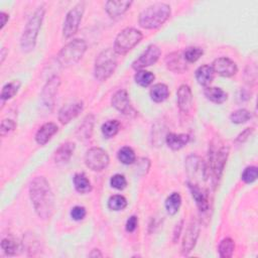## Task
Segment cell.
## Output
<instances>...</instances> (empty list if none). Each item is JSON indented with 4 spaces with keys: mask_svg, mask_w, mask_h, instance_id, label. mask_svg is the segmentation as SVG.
Masks as SVG:
<instances>
[{
    "mask_svg": "<svg viewBox=\"0 0 258 258\" xmlns=\"http://www.w3.org/2000/svg\"><path fill=\"white\" fill-rule=\"evenodd\" d=\"M229 156V147L226 145H222L219 148H215L213 145L209 151V167L208 172L211 170L212 179L214 185L216 186L218 181L220 180L227 159Z\"/></svg>",
    "mask_w": 258,
    "mask_h": 258,
    "instance_id": "obj_6",
    "label": "cell"
},
{
    "mask_svg": "<svg viewBox=\"0 0 258 258\" xmlns=\"http://www.w3.org/2000/svg\"><path fill=\"white\" fill-rule=\"evenodd\" d=\"M150 98L155 103H161L165 101L169 96V89L165 84L157 83L153 85L149 92Z\"/></svg>",
    "mask_w": 258,
    "mask_h": 258,
    "instance_id": "obj_28",
    "label": "cell"
},
{
    "mask_svg": "<svg viewBox=\"0 0 258 258\" xmlns=\"http://www.w3.org/2000/svg\"><path fill=\"white\" fill-rule=\"evenodd\" d=\"M76 149V145L74 142H66L62 143L54 152L53 159L56 164H64L68 163L71 159V157L74 154V151Z\"/></svg>",
    "mask_w": 258,
    "mask_h": 258,
    "instance_id": "obj_22",
    "label": "cell"
},
{
    "mask_svg": "<svg viewBox=\"0 0 258 258\" xmlns=\"http://www.w3.org/2000/svg\"><path fill=\"white\" fill-rule=\"evenodd\" d=\"M58 131V127L53 122H47L44 123L39 127L37 132L35 133V141L39 145L46 144L54 134H56Z\"/></svg>",
    "mask_w": 258,
    "mask_h": 258,
    "instance_id": "obj_21",
    "label": "cell"
},
{
    "mask_svg": "<svg viewBox=\"0 0 258 258\" xmlns=\"http://www.w3.org/2000/svg\"><path fill=\"white\" fill-rule=\"evenodd\" d=\"M87 50V42L84 39H74L67 43L57 53L56 60L62 68H68L77 63Z\"/></svg>",
    "mask_w": 258,
    "mask_h": 258,
    "instance_id": "obj_5",
    "label": "cell"
},
{
    "mask_svg": "<svg viewBox=\"0 0 258 258\" xmlns=\"http://www.w3.org/2000/svg\"><path fill=\"white\" fill-rule=\"evenodd\" d=\"M20 86H21V83L16 80L4 85L2 88V91H1V95H0L2 103L12 99L18 93Z\"/></svg>",
    "mask_w": 258,
    "mask_h": 258,
    "instance_id": "obj_30",
    "label": "cell"
},
{
    "mask_svg": "<svg viewBox=\"0 0 258 258\" xmlns=\"http://www.w3.org/2000/svg\"><path fill=\"white\" fill-rule=\"evenodd\" d=\"M252 117V114L247 109H238L231 113L230 120L234 124H244L248 122Z\"/></svg>",
    "mask_w": 258,
    "mask_h": 258,
    "instance_id": "obj_37",
    "label": "cell"
},
{
    "mask_svg": "<svg viewBox=\"0 0 258 258\" xmlns=\"http://www.w3.org/2000/svg\"><path fill=\"white\" fill-rule=\"evenodd\" d=\"M117 157H118L119 161H121V163L126 164V165L132 164L136 161V155H135L134 150L128 146H124V147L120 148L117 153Z\"/></svg>",
    "mask_w": 258,
    "mask_h": 258,
    "instance_id": "obj_34",
    "label": "cell"
},
{
    "mask_svg": "<svg viewBox=\"0 0 258 258\" xmlns=\"http://www.w3.org/2000/svg\"><path fill=\"white\" fill-rule=\"evenodd\" d=\"M170 6L166 3H154L143 9L138 17L139 25L145 29L160 27L170 16Z\"/></svg>",
    "mask_w": 258,
    "mask_h": 258,
    "instance_id": "obj_2",
    "label": "cell"
},
{
    "mask_svg": "<svg viewBox=\"0 0 258 258\" xmlns=\"http://www.w3.org/2000/svg\"><path fill=\"white\" fill-rule=\"evenodd\" d=\"M15 128H16V123L13 120H11V119H4V120H2L1 126H0L1 136L4 137V136L8 135Z\"/></svg>",
    "mask_w": 258,
    "mask_h": 258,
    "instance_id": "obj_41",
    "label": "cell"
},
{
    "mask_svg": "<svg viewBox=\"0 0 258 258\" xmlns=\"http://www.w3.org/2000/svg\"><path fill=\"white\" fill-rule=\"evenodd\" d=\"M185 169L189 176L192 179V183L199 184L200 181L205 180L208 173V166L205 164L203 159L198 155H188L185 159Z\"/></svg>",
    "mask_w": 258,
    "mask_h": 258,
    "instance_id": "obj_9",
    "label": "cell"
},
{
    "mask_svg": "<svg viewBox=\"0 0 258 258\" xmlns=\"http://www.w3.org/2000/svg\"><path fill=\"white\" fill-rule=\"evenodd\" d=\"M94 123H95V117L93 114H89L84 118L83 122L81 123V125L79 126L76 132V135L79 140L89 139L92 136Z\"/></svg>",
    "mask_w": 258,
    "mask_h": 258,
    "instance_id": "obj_24",
    "label": "cell"
},
{
    "mask_svg": "<svg viewBox=\"0 0 258 258\" xmlns=\"http://www.w3.org/2000/svg\"><path fill=\"white\" fill-rule=\"evenodd\" d=\"M204 95L209 101L215 104H223L228 99V94L217 87H207L204 91Z\"/></svg>",
    "mask_w": 258,
    "mask_h": 258,
    "instance_id": "obj_27",
    "label": "cell"
},
{
    "mask_svg": "<svg viewBox=\"0 0 258 258\" xmlns=\"http://www.w3.org/2000/svg\"><path fill=\"white\" fill-rule=\"evenodd\" d=\"M0 19H1V25H0V29H3V27L6 25L7 21L9 20V15L5 12H1L0 13Z\"/></svg>",
    "mask_w": 258,
    "mask_h": 258,
    "instance_id": "obj_47",
    "label": "cell"
},
{
    "mask_svg": "<svg viewBox=\"0 0 258 258\" xmlns=\"http://www.w3.org/2000/svg\"><path fill=\"white\" fill-rule=\"evenodd\" d=\"M83 108L84 104L82 101L70 103L62 106L58 111V121L61 124H68L83 111Z\"/></svg>",
    "mask_w": 258,
    "mask_h": 258,
    "instance_id": "obj_16",
    "label": "cell"
},
{
    "mask_svg": "<svg viewBox=\"0 0 258 258\" xmlns=\"http://www.w3.org/2000/svg\"><path fill=\"white\" fill-rule=\"evenodd\" d=\"M149 166H150V161L147 158H140L137 161V171L142 170V174H144L148 171Z\"/></svg>",
    "mask_w": 258,
    "mask_h": 258,
    "instance_id": "obj_45",
    "label": "cell"
},
{
    "mask_svg": "<svg viewBox=\"0 0 258 258\" xmlns=\"http://www.w3.org/2000/svg\"><path fill=\"white\" fill-rule=\"evenodd\" d=\"M6 54H8L7 49L5 47H2V49H1V63H3V61H4L5 57H6Z\"/></svg>",
    "mask_w": 258,
    "mask_h": 258,
    "instance_id": "obj_49",
    "label": "cell"
},
{
    "mask_svg": "<svg viewBox=\"0 0 258 258\" xmlns=\"http://www.w3.org/2000/svg\"><path fill=\"white\" fill-rule=\"evenodd\" d=\"M112 106L126 116H136L137 112L132 107L128 93L125 90H119L117 91L111 99Z\"/></svg>",
    "mask_w": 258,
    "mask_h": 258,
    "instance_id": "obj_14",
    "label": "cell"
},
{
    "mask_svg": "<svg viewBox=\"0 0 258 258\" xmlns=\"http://www.w3.org/2000/svg\"><path fill=\"white\" fill-rule=\"evenodd\" d=\"M214 74L215 73L211 66L203 64L197 69L195 76L199 85L203 87H208L214 79Z\"/></svg>",
    "mask_w": 258,
    "mask_h": 258,
    "instance_id": "obj_25",
    "label": "cell"
},
{
    "mask_svg": "<svg viewBox=\"0 0 258 258\" xmlns=\"http://www.w3.org/2000/svg\"><path fill=\"white\" fill-rule=\"evenodd\" d=\"M161 54L160 48L156 44H149L147 48L132 62V68L136 71L143 70L154 64Z\"/></svg>",
    "mask_w": 258,
    "mask_h": 258,
    "instance_id": "obj_12",
    "label": "cell"
},
{
    "mask_svg": "<svg viewBox=\"0 0 258 258\" xmlns=\"http://www.w3.org/2000/svg\"><path fill=\"white\" fill-rule=\"evenodd\" d=\"M253 131H254V128H246L245 130H243V131L237 136L236 142H238V143H243V142H245V141L251 136V134L253 133Z\"/></svg>",
    "mask_w": 258,
    "mask_h": 258,
    "instance_id": "obj_44",
    "label": "cell"
},
{
    "mask_svg": "<svg viewBox=\"0 0 258 258\" xmlns=\"http://www.w3.org/2000/svg\"><path fill=\"white\" fill-rule=\"evenodd\" d=\"M211 67H212L214 73H216L222 77H225V78L233 77L238 72V67H237L236 62L226 56L216 58L213 61Z\"/></svg>",
    "mask_w": 258,
    "mask_h": 258,
    "instance_id": "obj_15",
    "label": "cell"
},
{
    "mask_svg": "<svg viewBox=\"0 0 258 258\" xmlns=\"http://www.w3.org/2000/svg\"><path fill=\"white\" fill-rule=\"evenodd\" d=\"M189 141V136L184 133H167L165 135V142L167 146L172 150H179L184 147Z\"/></svg>",
    "mask_w": 258,
    "mask_h": 258,
    "instance_id": "obj_23",
    "label": "cell"
},
{
    "mask_svg": "<svg viewBox=\"0 0 258 258\" xmlns=\"http://www.w3.org/2000/svg\"><path fill=\"white\" fill-rule=\"evenodd\" d=\"M29 197L36 215L42 219H49L54 210V196L49 182L43 176L34 177L29 184Z\"/></svg>",
    "mask_w": 258,
    "mask_h": 258,
    "instance_id": "obj_1",
    "label": "cell"
},
{
    "mask_svg": "<svg viewBox=\"0 0 258 258\" xmlns=\"http://www.w3.org/2000/svg\"><path fill=\"white\" fill-rule=\"evenodd\" d=\"M22 244L20 241L13 237H6L1 241V249L6 255L14 256L21 252Z\"/></svg>",
    "mask_w": 258,
    "mask_h": 258,
    "instance_id": "obj_26",
    "label": "cell"
},
{
    "mask_svg": "<svg viewBox=\"0 0 258 258\" xmlns=\"http://www.w3.org/2000/svg\"><path fill=\"white\" fill-rule=\"evenodd\" d=\"M182 224H183V221L181 220L179 223H177L176 225H175V227H174V230H173V239H172V241L175 243L177 240H178V238H179V235H180V233H181V229H182Z\"/></svg>",
    "mask_w": 258,
    "mask_h": 258,
    "instance_id": "obj_46",
    "label": "cell"
},
{
    "mask_svg": "<svg viewBox=\"0 0 258 258\" xmlns=\"http://www.w3.org/2000/svg\"><path fill=\"white\" fill-rule=\"evenodd\" d=\"M200 234V223L198 220H191L187 226L182 243H181V253L183 255H188L195 248Z\"/></svg>",
    "mask_w": 258,
    "mask_h": 258,
    "instance_id": "obj_13",
    "label": "cell"
},
{
    "mask_svg": "<svg viewBox=\"0 0 258 258\" xmlns=\"http://www.w3.org/2000/svg\"><path fill=\"white\" fill-rule=\"evenodd\" d=\"M44 14L45 8L43 5H41L36 8V10L33 12L27 23L25 24V27L20 37V47L22 51L29 52L34 49Z\"/></svg>",
    "mask_w": 258,
    "mask_h": 258,
    "instance_id": "obj_3",
    "label": "cell"
},
{
    "mask_svg": "<svg viewBox=\"0 0 258 258\" xmlns=\"http://www.w3.org/2000/svg\"><path fill=\"white\" fill-rule=\"evenodd\" d=\"M241 179L245 183H252L257 179V167L256 166H247L242 174H241Z\"/></svg>",
    "mask_w": 258,
    "mask_h": 258,
    "instance_id": "obj_39",
    "label": "cell"
},
{
    "mask_svg": "<svg viewBox=\"0 0 258 258\" xmlns=\"http://www.w3.org/2000/svg\"><path fill=\"white\" fill-rule=\"evenodd\" d=\"M203 54L204 50L199 46H189L183 51V57L186 62H196Z\"/></svg>",
    "mask_w": 258,
    "mask_h": 258,
    "instance_id": "obj_38",
    "label": "cell"
},
{
    "mask_svg": "<svg viewBox=\"0 0 258 258\" xmlns=\"http://www.w3.org/2000/svg\"><path fill=\"white\" fill-rule=\"evenodd\" d=\"M165 63L167 69L173 73L181 74L187 70V62L185 61L181 51H173L168 53L165 57Z\"/></svg>",
    "mask_w": 258,
    "mask_h": 258,
    "instance_id": "obj_17",
    "label": "cell"
},
{
    "mask_svg": "<svg viewBox=\"0 0 258 258\" xmlns=\"http://www.w3.org/2000/svg\"><path fill=\"white\" fill-rule=\"evenodd\" d=\"M176 101L179 110L182 113H187L192 105V93L190 87L183 84L176 91Z\"/></svg>",
    "mask_w": 258,
    "mask_h": 258,
    "instance_id": "obj_18",
    "label": "cell"
},
{
    "mask_svg": "<svg viewBox=\"0 0 258 258\" xmlns=\"http://www.w3.org/2000/svg\"><path fill=\"white\" fill-rule=\"evenodd\" d=\"M180 205H181V197L179 192H172L167 197L164 203L165 210L167 214L170 216H173L178 212Z\"/></svg>",
    "mask_w": 258,
    "mask_h": 258,
    "instance_id": "obj_31",
    "label": "cell"
},
{
    "mask_svg": "<svg viewBox=\"0 0 258 258\" xmlns=\"http://www.w3.org/2000/svg\"><path fill=\"white\" fill-rule=\"evenodd\" d=\"M117 53L114 48H106L102 50L95 59L94 76L100 82L107 81L117 68Z\"/></svg>",
    "mask_w": 258,
    "mask_h": 258,
    "instance_id": "obj_4",
    "label": "cell"
},
{
    "mask_svg": "<svg viewBox=\"0 0 258 258\" xmlns=\"http://www.w3.org/2000/svg\"><path fill=\"white\" fill-rule=\"evenodd\" d=\"M143 38L140 30L134 27H127L120 31L115 38L114 50L117 54H126L133 47H135Z\"/></svg>",
    "mask_w": 258,
    "mask_h": 258,
    "instance_id": "obj_7",
    "label": "cell"
},
{
    "mask_svg": "<svg viewBox=\"0 0 258 258\" xmlns=\"http://www.w3.org/2000/svg\"><path fill=\"white\" fill-rule=\"evenodd\" d=\"M84 11L85 2H79L69 10L62 25V35L64 38H70L77 33L84 15Z\"/></svg>",
    "mask_w": 258,
    "mask_h": 258,
    "instance_id": "obj_8",
    "label": "cell"
},
{
    "mask_svg": "<svg viewBox=\"0 0 258 258\" xmlns=\"http://www.w3.org/2000/svg\"><path fill=\"white\" fill-rule=\"evenodd\" d=\"M132 5V1L119 0V1H107L105 3V10L111 18H117L123 15Z\"/></svg>",
    "mask_w": 258,
    "mask_h": 258,
    "instance_id": "obj_20",
    "label": "cell"
},
{
    "mask_svg": "<svg viewBox=\"0 0 258 258\" xmlns=\"http://www.w3.org/2000/svg\"><path fill=\"white\" fill-rule=\"evenodd\" d=\"M127 207V200L121 195H113L108 200V208L111 211H122Z\"/></svg>",
    "mask_w": 258,
    "mask_h": 258,
    "instance_id": "obj_36",
    "label": "cell"
},
{
    "mask_svg": "<svg viewBox=\"0 0 258 258\" xmlns=\"http://www.w3.org/2000/svg\"><path fill=\"white\" fill-rule=\"evenodd\" d=\"M73 182H74V186H75L76 190L80 194L85 195V194H88L92 190L91 181L89 180V178L83 172L76 173L74 175Z\"/></svg>",
    "mask_w": 258,
    "mask_h": 258,
    "instance_id": "obj_29",
    "label": "cell"
},
{
    "mask_svg": "<svg viewBox=\"0 0 258 258\" xmlns=\"http://www.w3.org/2000/svg\"><path fill=\"white\" fill-rule=\"evenodd\" d=\"M235 250V242L232 238H224L219 244V255L221 258H230L232 257Z\"/></svg>",
    "mask_w": 258,
    "mask_h": 258,
    "instance_id": "obj_32",
    "label": "cell"
},
{
    "mask_svg": "<svg viewBox=\"0 0 258 258\" xmlns=\"http://www.w3.org/2000/svg\"><path fill=\"white\" fill-rule=\"evenodd\" d=\"M187 185H188L189 191L191 194V197L195 200L196 205L199 208V210L201 212L208 211L210 204H209V198H208L207 192L203 188H201V186L199 184L188 181Z\"/></svg>",
    "mask_w": 258,
    "mask_h": 258,
    "instance_id": "obj_19",
    "label": "cell"
},
{
    "mask_svg": "<svg viewBox=\"0 0 258 258\" xmlns=\"http://www.w3.org/2000/svg\"><path fill=\"white\" fill-rule=\"evenodd\" d=\"M137 226H138V218L136 216H131V217H129V219L126 222L125 229L127 232L132 233L136 230Z\"/></svg>",
    "mask_w": 258,
    "mask_h": 258,
    "instance_id": "obj_43",
    "label": "cell"
},
{
    "mask_svg": "<svg viewBox=\"0 0 258 258\" xmlns=\"http://www.w3.org/2000/svg\"><path fill=\"white\" fill-rule=\"evenodd\" d=\"M89 256L90 257H102L103 255H102V253L100 252L99 249H93L92 252L89 254Z\"/></svg>",
    "mask_w": 258,
    "mask_h": 258,
    "instance_id": "obj_48",
    "label": "cell"
},
{
    "mask_svg": "<svg viewBox=\"0 0 258 258\" xmlns=\"http://www.w3.org/2000/svg\"><path fill=\"white\" fill-rule=\"evenodd\" d=\"M108 153L100 147H92L85 154V164L93 171H101L109 164Z\"/></svg>",
    "mask_w": 258,
    "mask_h": 258,
    "instance_id": "obj_10",
    "label": "cell"
},
{
    "mask_svg": "<svg viewBox=\"0 0 258 258\" xmlns=\"http://www.w3.org/2000/svg\"><path fill=\"white\" fill-rule=\"evenodd\" d=\"M110 184L112 187L118 190H122L127 186V180L123 174L117 173L110 178Z\"/></svg>",
    "mask_w": 258,
    "mask_h": 258,
    "instance_id": "obj_40",
    "label": "cell"
},
{
    "mask_svg": "<svg viewBox=\"0 0 258 258\" xmlns=\"http://www.w3.org/2000/svg\"><path fill=\"white\" fill-rule=\"evenodd\" d=\"M155 79L154 74H152L151 72L145 71V70H140V71H136V74L134 75V81L137 85H139L140 87L146 88L148 86H150L153 81Z\"/></svg>",
    "mask_w": 258,
    "mask_h": 258,
    "instance_id": "obj_33",
    "label": "cell"
},
{
    "mask_svg": "<svg viewBox=\"0 0 258 258\" xmlns=\"http://www.w3.org/2000/svg\"><path fill=\"white\" fill-rule=\"evenodd\" d=\"M120 122L117 120H109L107 122H105L102 127H101V131L102 134L106 137V138H112L114 137L120 130Z\"/></svg>",
    "mask_w": 258,
    "mask_h": 258,
    "instance_id": "obj_35",
    "label": "cell"
},
{
    "mask_svg": "<svg viewBox=\"0 0 258 258\" xmlns=\"http://www.w3.org/2000/svg\"><path fill=\"white\" fill-rule=\"evenodd\" d=\"M87 215V211L85 207L82 206H76L71 210V217L75 221H81L83 220Z\"/></svg>",
    "mask_w": 258,
    "mask_h": 258,
    "instance_id": "obj_42",
    "label": "cell"
},
{
    "mask_svg": "<svg viewBox=\"0 0 258 258\" xmlns=\"http://www.w3.org/2000/svg\"><path fill=\"white\" fill-rule=\"evenodd\" d=\"M59 85H60V79L57 76H53L46 82V84L44 85L41 91V94H40L41 106L48 112L51 111L54 106L55 96H56Z\"/></svg>",
    "mask_w": 258,
    "mask_h": 258,
    "instance_id": "obj_11",
    "label": "cell"
}]
</instances>
